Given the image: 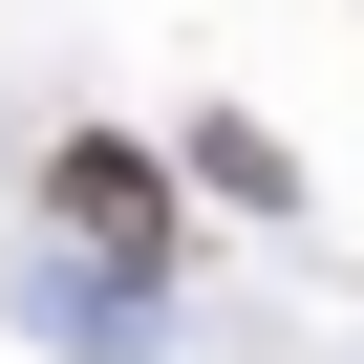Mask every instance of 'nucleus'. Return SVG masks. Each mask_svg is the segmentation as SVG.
<instances>
[{"label":"nucleus","instance_id":"nucleus-1","mask_svg":"<svg viewBox=\"0 0 364 364\" xmlns=\"http://www.w3.org/2000/svg\"><path fill=\"white\" fill-rule=\"evenodd\" d=\"M171 193H193V171H171L150 129H65V150H43V236L107 257V279H171V257H193V215H171Z\"/></svg>","mask_w":364,"mask_h":364},{"label":"nucleus","instance_id":"nucleus-2","mask_svg":"<svg viewBox=\"0 0 364 364\" xmlns=\"http://www.w3.org/2000/svg\"><path fill=\"white\" fill-rule=\"evenodd\" d=\"M171 171H193L215 215H257V236H300V150H279L257 107H193V150H171Z\"/></svg>","mask_w":364,"mask_h":364}]
</instances>
